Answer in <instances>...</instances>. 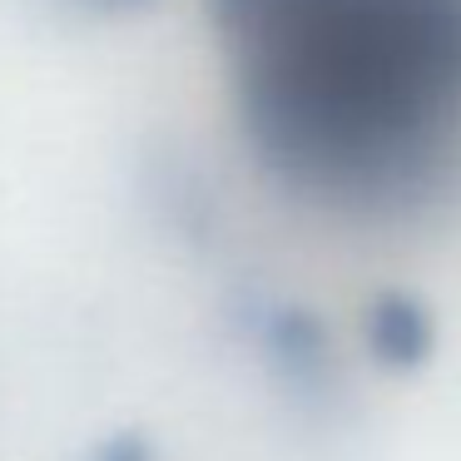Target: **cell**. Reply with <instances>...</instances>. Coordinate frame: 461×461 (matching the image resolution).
Wrapping results in <instances>:
<instances>
[{
	"instance_id": "6da1fadb",
	"label": "cell",
	"mask_w": 461,
	"mask_h": 461,
	"mask_svg": "<svg viewBox=\"0 0 461 461\" xmlns=\"http://www.w3.org/2000/svg\"><path fill=\"white\" fill-rule=\"evenodd\" d=\"M278 169L367 209L461 174V0H219Z\"/></svg>"
},
{
	"instance_id": "7a4b0ae2",
	"label": "cell",
	"mask_w": 461,
	"mask_h": 461,
	"mask_svg": "<svg viewBox=\"0 0 461 461\" xmlns=\"http://www.w3.org/2000/svg\"><path fill=\"white\" fill-rule=\"evenodd\" d=\"M367 338H372V352L392 367H417L431 348V322L421 312V303L402 298V293H387V298L372 308V322H367Z\"/></svg>"
}]
</instances>
